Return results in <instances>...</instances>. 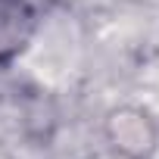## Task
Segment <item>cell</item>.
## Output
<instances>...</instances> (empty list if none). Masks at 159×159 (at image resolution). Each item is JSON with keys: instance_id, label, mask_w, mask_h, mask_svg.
<instances>
[{"instance_id": "cell-1", "label": "cell", "mask_w": 159, "mask_h": 159, "mask_svg": "<svg viewBox=\"0 0 159 159\" xmlns=\"http://www.w3.org/2000/svg\"><path fill=\"white\" fill-rule=\"evenodd\" d=\"M106 143L122 159H150L159 143V128L153 116L140 106H119L103 122Z\"/></svg>"}, {"instance_id": "cell-2", "label": "cell", "mask_w": 159, "mask_h": 159, "mask_svg": "<svg viewBox=\"0 0 159 159\" xmlns=\"http://www.w3.org/2000/svg\"><path fill=\"white\" fill-rule=\"evenodd\" d=\"M38 31L31 0H0V69L16 62Z\"/></svg>"}]
</instances>
